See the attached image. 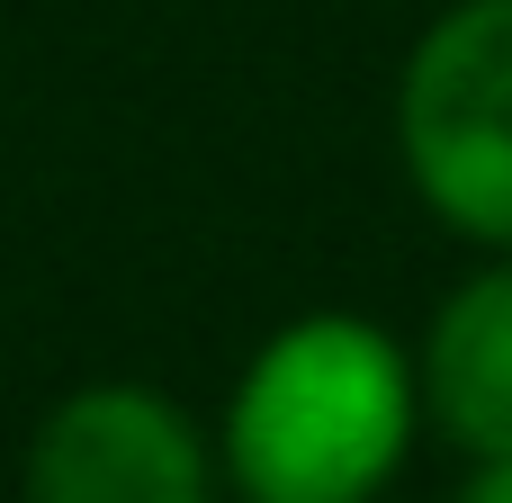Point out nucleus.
<instances>
[{"mask_svg":"<svg viewBox=\"0 0 512 503\" xmlns=\"http://www.w3.org/2000/svg\"><path fill=\"white\" fill-rule=\"evenodd\" d=\"M423 441L414 342L315 306L252 342L216 414L225 503H378Z\"/></svg>","mask_w":512,"mask_h":503,"instance_id":"obj_1","label":"nucleus"},{"mask_svg":"<svg viewBox=\"0 0 512 503\" xmlns=\"http://www.w3.org/2000/svg\"><path fill=\"white\" fill-rule=\"evenodd\" d=\"M396 171L450 243L512 252V0H450L405 45Z\"/></svg>","mask_w":512,"mask_h":503,"instance_id":"obj_2","label":"nucleus"},{"mask_svg":"<svg viewBox=\"0 0 512 503\" xmlns=\"http://www.w3.org/2000/svg\"><path fill=\"white\" fill-rule=\"evenodd\" d=\"M18 503H225L216 432L144 378H81L18 450Z\"/></svg>","mask_w":512,"mask_h":503,"instance_id":"obj_3","label":"nucleus"},{"mask_svg":"<svg viewBox=\"0 0 512 503\" xmlns=\"http://www.w3.org/2000/svg\"><path fill=\"white\" fill-rule=\"evenodd\" d=\"M414 378H423V432H441L459 459L512 450V252H477V270L432 306Z\"/></svg>","mask_w":512,"mask_h":503,"instance_id":"obj_4","label":"nucleus"},{"mask_svg":"<svg viewBox=\"0 0 512 503\" xmlns=\"http://www.w3.org/2000/svg\"><path fill=\"white\" fill-rule=\"evenodd\" d=\"M459 503H512V450H504V459H468Z\"/></svg>","mask_w":512,"mask_h":503,"instance_id":"obj_5","label":"nucleus"}]
</instances>
